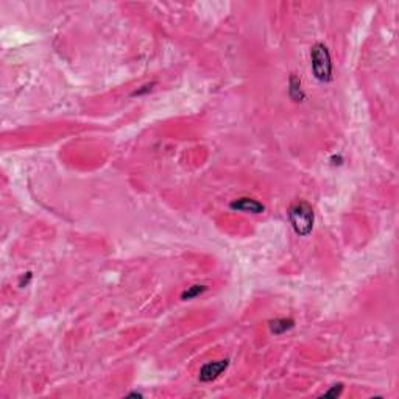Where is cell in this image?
<instances>
[{
    "label": "cell",
    "mask_w": 399,
    "mask_h": 399,
    "mask_svg": "<svg viewBox=\"0 0 399 399\" xmlns=\"http://www.w3.org/2000/svg\"><path fill=\"white\" fill-rule=\"evenodd\" d=\"M289 219H290V223L293 226V231L298 236L306 237L313 230L315 214H313V209H312V206L309 203H306V202H298V203H295L290 208V211H289Z\"/></svg>",
    "instance_id": "obj_1"
},
{
    "label": "cell",
    "mask_w": 399,
    "mask_h": 399,
    "mask_svg": "<svg viewBox=\"0 0 399 399\" xmlns=\"http://www.w3.org/2000/svg\"><path fill=\"white\" fill-rule=\"evenodd\" d=\"M312 72L318 81L327 83L332 80V61L331 53L324 44H315L310 52Z\"/></svg>",
    "instance_id": "obj_2"
},
{
    "label": "cell",
    "mask_w": 399,
    "mask_h": 399,
    "mask_svg": "<svg viewBox=\"0 0 399 399\" xmlns=\"http://www.w3.org/2000/svg\"><path fill=\"white\" fill-rule=\"evenodd\" d=\"M228 366H230V360L228 359L217 360V362H208L202 366V369H200L198 377L202 382H212V380H216Z\"/></svg>",
    "instance_id": "obj_3"
},
{
    "label": "cell",
    "mask_w": 399,
    "mask_h": 399,
    "mask_svg": "<svg viewBox=\"0 0 399 399\" xmlns=\"http://www.w3.org/2000/svg\"><path fill=\"white\" fill-rule=\"evenodd\" d=\"M230 208L233 211H239V212H248V214H262L265 211V206L258 202V200L250 198V196H240L234 202L230 203Z\"/></svg>",
    "instance_id": "obj_4"
},
{
    "label": "cell",
    "mask_w": 399,
    "mask_h": 399,
    "mask_svg": "<svg viewBox=\"0 0 399 399\" xmlns=\"http://www.w3.org/2000/svg\"><path fill=\"white\" fill-rule=\"evenodd\" d=\"M293 326H295V321L292 318H276V320H272L268 323L270 332L275 334V335H281L284 332L293 329Z\"/></svg>",
    "instance_id": "obj_5"
},
{
    "label": "cell",
    "mask_w": 399,
    "mask_h": 399,
    "mask_svg": "<svg viewBox=\"0 0 399 399\" xmlns=\"http://www.w3.org/2000/svg\"><path fill=\"white\" fill-rule=\"evenodd\" d=\"M289 94L292 97V100L295 102H303L304 100V92L301 89V80H299L295 74L290 75V83H289Z\"/></svg>",
    "instance_id": "obj_6"
},
{
    "label": "cell",
    "mask_w": 399,
    "mask_h": 399,
    "mask_svg": "<svg viewBox=\"0 0 399 399\" xmlns=\"http://www.w3.org/2000/svg\"><path fill=\"white\" fill-rule=\"evenodd\" d=\"M206 290H208L206 286H192V287H189L187 290H184L181 293V299H184V301H189V299H193V298L200 296L202 293H205Z\"/></svg>",
    "instance_id": "obj_7"
},
{
    "label": "cell",
    "mask_w": 399,
    "mask_h": 399,
    "mask_svg": "<svg viewBox=\"0 0 399 399\" xmlns=\"http://www.w3.org/2000/svg\"><path fill=\"white\" fill-rule=\"evenodd\" d=\"M341 393H343V385H341V383H337V385L331 387V390H327L326 393H323L321 397H338Z\"/></svg>",
    "instance_id": "obj_8"
},
{
    "label": "cell",
    "mask_w": 399,
    "mask_h": 399,
    "mask_svg": "<svg viewBox=\"0 0 399 399\" xmlns=\"http://www.w3.org/2000/svg\"><path fill=\"white\" fill-rule=\"evenodd\" d=\"M30 279H32V273L28 272V273H27V276H22V278H21L19 287H25V286H28V282H30Z\"/></svg>",
    "instance_id": "obj_9"
},
{
    "label": "cell",
    "mask_w": 399,
    "mask_h": 399,
    "mask_svg": "<svg viewBox=\"0 0 399 399\" xmlns=\"http://www.w3.org/2000/svg\"><path fill=\"white\" fill-rule=\"evenodd\" d=\"M154 86V83H151V84H147V86H144L142 89H139V91H136L133 95H142V94H145V92H148V91H151V88Z\"/></svg>",
    "instance_id": "obj_10"
},
{
    "label": "cell",
    "mask_w": 399,
    "mask_h": 399,
    "mask_svg": "<svg viewBox=\"0 0 399 399\" xmlns=\"http://www.w3.org/2000/svg\"><path fill=\"white\" fill-rule=\"evenodd\" d=\"M128 397H142V393H137V391H133L128 394Z\"/></svg>",
    "instance_id": "obj_11"
}]
</instances>
